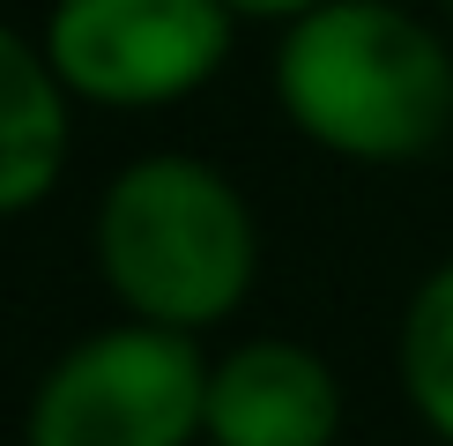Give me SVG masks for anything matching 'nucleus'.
<instances>
[{"label":"nucleus","mask_w":453,"mask_h":446,"mask_svg":"<svg viewBox=\"0 0 453 446\" xmlns=\"http://www.w3.org/2000/svg\"><path fill=\"white\" fill-rule=\"evenodd\" d=\"M342 380L305 342L253 334L231 358H209V446H334Z\"/></svg>","instance_id":"39448f33"},{"label":"nucleus","mask_w":453,"mask_h":446,"mask_svg":"<svg viewBox=\"0 0 453 446\" xmlns=\"http://www.w3.org/2000/svg\"><path fill=\"white\" fill-rule=\"evenodd\" d=\"M238 23L231 0H52L37 37L74 104L164 112L231 67Z\"/></svg>","instance_id":"20e7f679"},{"label":"nucleus","mask_w":453,"mask_h":446,"mask_svg":"<svg viewBox=\"0 0 453 446\" xmlns=\"http://www.w3.org/2000/svg\"><path fill=\"white\" fill-rule=\"evenodd\" d=\"M209 432V358L186 327H97L37 380L23 446H194Z\"/></svg>","instance_id":"7ed1b4c3"},{"label":"nucleus","mask_w":453,"mask_h":446,"mask_svg":"<svg viewBox=\"0 0 453 446\" xmlns=\"http://www.w3.org/2000/svg\"><path fill=\"white\" fill-rule=\"evenodd\" d=\"M275 112L342 164H417L453 127V45L402 0H319L275 23Z\"/></svg>","instance_id":"f257e3e1"},{"label":"nucleus","mask_w":453,"mask_h":446,"mask_svg":"<svg viewBox=\"0 0 453 446\" xmlns=\"http://www.w3.org/2000/svg\"><path fill=\"white\" fill-rule=\"evenodd\" d=\"M231 8L245 15V23H290V15L319 8V0H231Z\"/></svg>","instance_id":"6e6552de"},{"label":"nucleus","mask_w":453,"mask_h":446,"mask_svg":"<svg viewBox=\"0 0 453 446\" xmlns=\"http://www.w3.org/2000/svg\"><path fill=\"white\" fill-rule=\"evenodd\" d=\"M394 365H402L409 409L453 446V260H439L417 283V297H409V312H402Z\"/></svg>","instance_id":"0eeeda50"},{"label":"nucleus","mask_w":453,"mask_h":446,"mask_svg":"<svg viewBox=\"0 0 453 446\" xmlns=\"http://www.w3.org/2000/svg\"><path fill=\"white\" fill-rule=\"evenodd\" d=\"M74 149V97L45 37L0 23V216H23L60 186Z\"/></svg>","instance_id":"423d86ee"},{"label":"nucleus","mask_w":453,"mask_h":446,"mask_svg":"<svg viewBox=\"0 0 453 446\" xmlns=\"http://www.w3.org/2000/svg\"><path fill=\"white\" fill-rule=\"evenodd\" d=\"M439 8H446V23H453V0H439Z\"/></svg>","instance_id":"1a4fd4ad"},{"label":"nucleus","mask_w":453,"mask_h":446,"mask_svg":"<svg viewBox=\"0 0 453 446\" xmlns=\"http://www.w3.org/2000/svg\"><path fill=\"white\" fill-rule=\"evenodd\" d=\"M89 253L104 290L134 320H164L186 334L238 312L260 275V231L245 194L209 157H179V149L111 172L89 216Z\"/></svg>","instance_id":"f03ea898"}]
</instances>
